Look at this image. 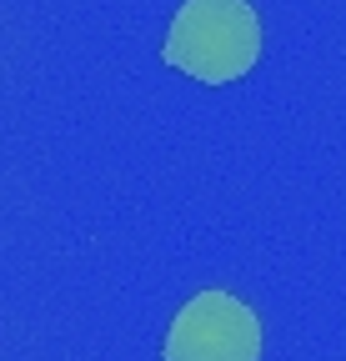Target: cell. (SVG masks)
<instances>
[{
  "label": "cell",
  "instance_id": "cell-1",
  "mask_svg": "<svg viewBox=\"0 0 346 361\" xmlns=\"http://www.w3.org/2000/svg\"><path fill=\"white\" fill-rule=\"evenodd\" d=\"M161 61L201 85H231L261 61V16L251 0H181Z\"/></svg>",
  "mask_w": 346,
  "mask_h": 361
},
{
  "label": "cell",
  "instance_id": "cell-2",
  "mask_svg": "<svg viewBox=\"0 0 346 361\" xmlns=\"http://www.w3.org/2000/svg\"><path fill=\"white\" fill-rule=\"evenodd\" d=\"M161 361H261V322L231 291H196L171 316Z\"/></svg>",
  "mask_w": 346,
  "mask_h": 361
}]
</instances>
